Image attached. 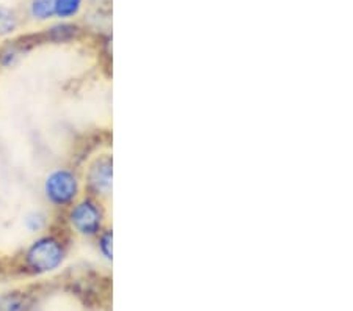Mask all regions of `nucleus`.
<instances>
[{
    "mask_svg": "<svg viewBox=\"0 0 353 311\" xmlns=\"http://www.w3.org/2000/svg\"><path fill=\"white\" fill-rule=\"evenodd\" d=\"M32 307L28 297L19 292H8L0 297V311H28Z\"/></svg>",
    "mask_w": 353,
    "mask_h": 311,
    "instance_id": "obj_5",
    "label": "nucleus"
},
{
    "mask_svg": "<svg viewBox=\"0 0 353 311\" xmlns=\"http://www.w3.org/2000/svg\"><path fill=\"white\" fill-rule=\"evenodd\" d=\"M96 244H98V250L102 254V258L107 259V261H112L113 259V233L110 228H104L96 237Z\"/></svg>",
    "mask_w": 353,
    "mask_h": 311,
    "instance_id": "obj_11",
    "label": "nucleus"
},
{
    "mask_svg": "<svg viewBox=\"0 0 353 311\" xmlns=\"http://www.w3.org/2000/svg\"><path fill=\"white\" fill-rule=\"evenodd\" d=\"M68 223L74 233L82 237H98L105 228V209L99 198L81 197L68 208Z\"/></svg>",
    "mask_w": 353,
    "mask_h": 311,
    "instance_id": "obj_3",
    "label": "nucleus"
},
{
    "mask_svg": "<svg viewBox=\"0 0 353 311\" xmlns=\"http://www.w3.org/2000/svg\"><path fill=\"white\" fill-rule=\"evenodd\" d=\"M113 188V157L109 152L94 156L85 170V189L88 195L104 198L112 194Z\"/></svg>",
    "mask_w": 353,
    "mask_h": 311,
    "instance_id": "obj_4",
    "label": "nucleus"
},
{
    "mask_svg": "<svg viewBox=\"0 0 353 311\" xmlns=\"http://www.w3.org/2000/svg\"><path fill=\"white\" fill-rule=\"evenodd\" d=\"M54 7L55 0H32L30 16L37 21H49L50 18H55Z\"/></svg>",
    "mask_w": 353,
    "mask_h": 311,
    "instance_id": "obj_8",
    "label": "nucleus"
},
{
    "mask_svg": "<svg viewBox=\"0 0 353 311\" xmlns=\"http://www.w3.org/2000/svg\"><path fill=\"white\" fill-rule=\"evenodd\" d=\"M19 57H21V52L13 46L3 49L2 54H0V66H3V68L14 66L16 63H18Z\"/></svg>",
    "mask_w": 353,
    "mask_h": 311,
    "instance_id": "obj_12",
    "label": "nucleus"
},
{
    "mask_svg": "<svg viewBox=\"0 0 353 311\" xmlns=\"http://www.w3.org/2000/svg\"><path fill=\"white\" fill-rule=\"evenodd\" d=\"M83 7V0H55L54 13L55 18L61 21H68L81 13Z\"/></svg>",
    "mask_w": 353,
    "mask_h": 311,
    "instance_id": "obj_6",
    "label": "nucleus"
},
{
    "mask_svg": "<svg viewBox=\"0 0 353 311\" xmlns=\"http://www.w3.org/2000/svg\"><path fill=\"white\" fill-rule=\"evenodd\" d=\"M24 226L28 230V233L38 234L46 230L48 226V216L43 211H32L24 217Z\"/></svg>",
    "mask_w": 353,
    "mask_h": 311,
    "instance_id": "obj_10",
    "label": "nucleus"
},
{
    "mask_svg": "<svg viewBox=\"0 0 353 311\" xmlns=\"http://www.w3.org/2000/svg\"><path fill=\"white\" fill-rule=\"evenodd\" d=\"M68 254L65 241L57 234H41L24 252V264L35 275L50 274L61 268Z\"/></svg>",
    "mask_w": 353,
    "mask_h": 311,
    "instance_id": "obj_1",
    "label": "nucleus"
},
{
    "mask_svg": "<svg viewBox=\"0 0 353 311\" xmlns=\"http://www.w3.org/2000/svg\"><path fill=\"white\" fill-rule=\"evenodd\" d=\"M18 16L11 8L0 5V38L10 37L18 28Z\"/></svg>",
    "mask_w": 353,
    "mask_h": 311,
    "instance_id": "obj_9",
    "label": "nucleus"
},
{
    "mask_svg": "<svg viewBox=\"0 0 353 311\" xmlns=\"http://www.w3.org/2000/svg\"><path fill=\"white\" fill-rule=\"evenodd\" d=\"M44 198L57 209H68L82 197V181L72 168L57 167L46 174Z\"/></svg>",
    "mask_w": 353,
    "mask_h": 311,
    "instance_id": "obj_2",
    "label": "nucleus"
},
{
    "mask_svg": "<svg viewBox=\"0 0 353 311\" xmlns=\"http://www.w3.org/2000/svg\"><path fill=\"white\" fill-rule=\"evenodd\" d=\"M79 28L72 24H66V22H61V24L52 26L48 30V38L52 43H66L71 41V39L76 38Z\"/></svg>",
    "mask_w": 353,
    "mask_h": 311,
    "instance_id": "obj_7",
    "label": "nucleus"
}]
</instances>
